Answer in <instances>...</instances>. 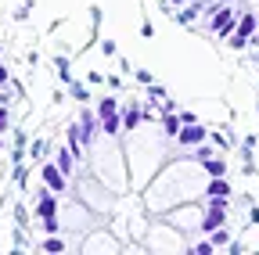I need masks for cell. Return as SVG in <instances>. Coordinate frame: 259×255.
<instances>
[{"instance_id": "cell-29", "label": "cell", "mask_w": 259, "mask_h": 255, "mask_svg": "<svg viewBox=\"0 0 259 255\" xmlns=\"http://www.w3.org/2000/svg\"><path fill=\"white\" fill-rule=\"evenodd\" d=\"M169 4H173V8H184V4H191V0H169Z\"/></svg>"}, {"instance_id": "cell-8", "label": "cell", "mask_w": 259, "mask_h": 255, "mask_svg": "<svg viewBox=\"0 0 259 255\" xmlns=\"http://www.w3.org/2000/svg\"><path fill=\"white\" fill-rule=\"evenodd\" d=\"M122 108H119V101L115 97H101L97 101V119H112V115H119Z\"/></svg>"}, {"instance_id": "cell-23", "label": "cell", "mask_w": 259, "mask_h": 255, "mask_svg": "<svg viewBox=\"0 0 259 255\" xmlns=\"http://www.w3.org/2000/svg\"><path fill=\"white\" fill-rule=\"evenodd\" d=\"M134 76H137V83H144V86H148V83H155V76H151V72H148V69H137V72H134Z\"/></svg>"}, {"instance_id": "cell-19", "label": "cell", "mask_w": 259, "mask_h": 255, "mask_svg": "<svg viewBox=\"0 0 259 255\" xmlns=\"http://www.w3.org/2000/svg\"><path fill=\"white\" fill-rule=\"evenodd\" d=\"M40 223H44V230H47V234H58V230H61V223H58V216H51V219H40Z\"/></svg>"}, {"instance_id": "cell-14", "label": "cell", "mask_w": 259, "mask_h": 255, "mask_svg": "<svg viewBox=\"0 0 259 255\" xmlns=\"http://www.w3.org/2000/svg\"><path fill=\"white\" fill-rule=\"evenodd\" d=\"M101 130H105L108 137H119V130H122V115H112V119H101Z\"/></svg>"}, {"instance_id": "cell-7", "label": "cell", "mask_w": 259, "mask_h": 255, "mask_svg": "<svg viewBox=\"0 0 259 255\" xmlns=\"http://www.w3.org/2000/svg\"><path fill=\"white\" fill-rule=\"evenodd\" d=\"M54 162H58V169H61L65 176H72V169H76V162H79V158L72 155V147H61V151H58V158H54Z\"/></svg>"}, {"instance_id": "cell-30", "label": "cell", "mask_w": 259, "mask_h": 255, "mask_svg": "<svg viewBox=\"0 0 259 255\" xmlns=\"http://www.w3.org/2000/svg\"><path fill=\"white\" fill-rule=\"evenodd\" d=\"M0 151H4V140H0Z\"/></svg>"}, {"instance_id": "cell-25", "label": "cell", "mask_w": 259, "mask_h": 255, "mask_svg": "<svg viewBox=\"0 0 259 255\" xmlns=\"http://www.w3.org/2000/svg\"><path fill=\"white\" fill-rule=\"evenodd\" d=\"M158 108H162V115H166V112H177V101H169V97H166V101H162Z\"/></svg>"}, {"instance_id": "cell-27", "label": "cell", "mask_w": 259, "mask_h": 255, "mask_svg": "<svg viewBox=\"0 0 259 255\" xmlns=\"http://www.w3.org/2000/svg\"><path fill=\"white\" fill-rule=\"evenodd\" d=\"M11 90H15V86H11ZM11 90H8V86H0V105H8V101H11Z\"/></svg>"}, {"instance_id": "cell-2", "label": "cell", "mask_w": 259, "mask_h": 255, "mask_svg": "<svg viewBox=\"0 0 259 255\" xmlns=\"http://www.w3.org/2000/svg\"><path fill=\"white\" fill-rule=\"evenodd\" d=\"M40 180H44V187H51V190H65V187H69V176L58 169V162H44V166H40Z\"/></svg>"}, {"instance_id": "cell-21", "label": "cell", "mask_w": 259, "mask_h": 255, "mask_svg": "<svg viewBox=\"0 0 259 255\" xmlns=\"http://www.w3.org/2000/svg\"><path fill=\"white\" fill-rule=\"evenodd\" d=\"M209 237H212V244H216V248H220V244H227V241H231V237H227V230H223V227H220V230H212Z\"/></svg>"}, {"instance_id": "cell-10", "label": "cell", "mask_w": 259, "mask_h": 255, "mask_svg": "<svg viewBox=\"0 0 259 255\" xmlns=\"http://www.w3.org/2000/svg\"><path fill=\"white\" fill-rule=\"evenodd\" d=\"M255 29H259V15H238V33L255 36Z\"/></svg>"}, {"instance_id": "cell-3", "label": "cell", "mask_w": 259, "mask_h": 255, "mask_svg": "<svg viewBox=\"0 0 259 255\" xmlns=\"http://www.w3.org/2000/svg\"><path fill=\"white\" fill-rule=\"evenodd\" d=\"M177 140H180V147H198V144H205V130H202L198 122H184L180 133H177Z\"/></svg>"}, {"instance_id": "cell-6", "label": "cell", "mask_w": 259, "mask_h": 255, "mask_svg": "<svg viewBox=\"0 0 259 255\" xmlns=\"http://www.w3.org/2000/svg\"><path fill=\"white\" fill-rule=\"evenodd\" d=\"M205 8H209V4H184V8L177 11V18H173V22H177V25H191V22L198 18Z\"/></svg>"}, {"instance_id": "cell-18", "label": "cell", "mask_w": 259, "mask_h": 255, "mask_svg": "<svg viewBox=\"0 0 259 255\" xmlns=\"http://www.w3.org/2000/svg\"><path fill=\"white\" fill-rule=\"evenodd\" d=\"M212 248H216V244H212V237H209V241H198L191 251H194V255H212Z\"/></svg>"}, {"instance_id": "cell-22", "label": "cell", "mask_w": 259, "mask_h": 255, "mask_svg": "<svg viewBox=\"0 0 259 255\" xmlns=\"http://www.w3.org/2000/svg\"><path fill=\"white\" fill-rule=\"evenodd\" d=\"M101 50H105L108 58H115V54H119V47H115V40H101Z\"/></svg>"}, {"instance_id": "cell-26", "label": "cell", "mask_w": 259, "mask_h": 255, "mask_svg": "<svg viewBox=\"0 0 259 255\" xmlns=\"http://www.w3.org/2000/svg\"><path fill=\"white\" fill-rule=\"evenodd\" d=\"M101 79H105L101 72H87V83H90V86H97V83H101Z\"/></svg>"}, {"instance_id": "cell-5", "label": "cell", "mask_w": 259, "mask_h": 255, "mask_svg": "<svg viewBox=\"0 0 259 255\" xmlns=\"http://www.w3.org/2000/svg\"><path fill=\"white\" fill-rule=\"evenodd\" d=\"M205 198H231V183H227L223 176H209V183H205Z\"/></svg>"}, {"instance_id": "cell-9", "label": "cell", "mask_w": 259, "mask_h": 255, "mask_svg": "<svg viewBox=\"0 0 259 255\" xmlns=\"http://www.w3.org/2000/svg\"><path fill=\"white\" fill-rule=\"evenodd\" d=\"M202 169H205L209 176H223V173H227V162H223V158H216V155H209V158H202Z\"/></svg>"}, {"instance_id": "cell-20", "label": "cell", "mask_w": 259, "mask_h": 255, "mask_svg": "<svg viewBox=\"0 0 259 255\" xmlns=\"http://www.w3.org/2000/svg\"><path fill=\"white\" fill-rule=\"evenodd\" d=\"M11 126V112H8V105H0V133H4Z\"/></svg>"}, {"instance_id": "cell-4", "label": "cell", "mask_w": 259, "mask_h": 255, "mask_svg": "<svg viewBox=\"0 0 259 255\" xmlns=\"http://www.w3.org/2000/svg\"><path fill=\"white\" fill-rule=\"evenodd\" d=\"M119 115H122V130L130 133V130H137V122L144 119V108H141V105H134V101H130V105H126V108H122Z\"/></svg>"}, {"instance_id": "cell-15", "label": "cell", "mask_w": 259, "mask_h": 255, "mask_svg": "<svg viewBox=\"0 0 259 255\" xmlns=\"http://www.w3.org/2000/svg\"><path fill=\"white\" fill-rule=\"evenodd\" d=\"M29 155L36 158V162H44V155H47V140L36 137V140H29Z\"/></svg>"}, {"instance_id": "cell-32", "label": "cell", "mask_w": 259, "mask_h": 255, "mask_svg": "<svg viewBox=\"0 0 259 255\" xmlns=\"http://www.w3.org/2000/svg\"><path fill=\"white\" fill-rule=\"evenodd\" d=\"M255 115H259V112H255Z\"/></svg>"}, {"instance_id": "cell-31", "label": "cell", "mask_w": 259, "mask_h": 255, "mask_svg": "<svg viewBox=\"0 0 259 255\" xmlns=\"http://www.w3.org/2000/svg\"><path fill=\"white\" fill-rule=\"evenodd\" d=\"M255 33H259V29H255Z\"/></svg>"}, {"instance_id": "cell-28", "label": "cell", "mask_w": 259, "mask_h": 255, "mask_svg": "<svg viewBox=\"0 0 259 255\" xmlns=\"http://www.w3.org/2000/svg\"><path fill=\"white\" fill-rule=\"evenodd\" d=\"M8 83H11V72H8L4 65H0V86H8Z\"/></svg>"}, {"instance_id": "cell-24", "label": "cell", "mask_w": 259, "mask_h": 255, "mask_svg": "<svg viewBox=\"0 0 259 255\" xmlns=\"http://www.w3.org/2000/svg\"><path fill=\"white\" fill-rule=\"evenodd\" d=\"M15 223H18V227H25V223H29V212H25V209H22V205H18V209H15Z\"/></svg>"}, {"instance_id": "cell-12", "label": "cell", "mask_w": 259, "mask_h": 255, "mask_svg": "<svg viewBox=\"0 0 259 255\" xmlns=\"http://www.w3.org/2000/svg\"><path fill=\"white\" fill-rule=\"evenodd\" d=\"M40 251H51V255H58V251H69V244H65L58 234H51V237H44V241H40Z\"/></svg>"}, {"instance_id": "cell-13", "label": "cell", "mask_w": 259, "mask_h": 255, "mask_svg": "<svg viewBox=\"0 0 259 255\" xmlns=\"http://www.w3.org/2000/svg\"><path fill=\"white\" fill-rule=\"evenodd\" d=\"M180 126H184L180 115H177V112H166V119H162V130H166V137H177V133H180Z\"/></svg>"}, {"instance_id": "cell-1", "label": "cell", "mask_w": 259, "mask_h": 255, "mask_svg": "<svg viewBox=\"0 0 259 255\" xmlns=\"http://www.w3.org/2000/svg\"><path fill=\"white\" fill-rule=\"evenodd\" d=\"M234 29H238V15H234L231 8H220V11L212 15V33H216L220 40H231Z\"/></svg>"}, {"instance_id": "cell-17", "label": "cell", "mask_w": 259, "mask_h": 255, "mask_svg": "<svg viewBox=\"0 0 259 255\" xmlns=\"http://www.w3.org/2000/svg\"><path fill=\"white\" fill-rule=\"evenodd\" d=\"M148 101L155 105V101H166V90H162L158 83H148Z\"/></svg>"}, {"instance_id": "cell-16", "label": "cell", "mask_w": 259, "mask_h": 255, "mask_svg": "<svg viewBox=\"0 0 259 255\" xmlns=\"http://www.w3.org/2000/svg\"><path fill=\"white\" fill-rule=\"evenodd\" d=\"M69 93H72V97H76V101H83V105L90 101V90H87L83 83H69Z\"/></svg>"}, {"instance_id": "cell-11", "label": "cell", "mask_w": 259, "mask_h": 255, "mask_svg": "<svg viewBox=\"0 0 259 255\" xmlns=\"http://www.w3.org/2000/svg\"><path fill=\"white\" fill-rule=\"evenodd\" d=\"M79 126H83V137H87V144L97 137V119H94V112H83L79 115Z\"/></svg>"}]
</instances>
